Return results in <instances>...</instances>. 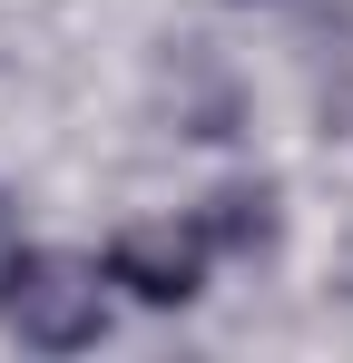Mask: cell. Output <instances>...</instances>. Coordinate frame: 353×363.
I'll list each match as a JSON object with an SVG mask.
<instances>
[{"label": "cell", "mask_w": 353, "mask_h": 363, "mask_svg": "<svg viewBox=\"0 0 353 363\" xmlns=\"http://www.w3.org/2000/svg\"><path fill=\"white\" fill-rule=\"evenodd\" d=\"M0 334L30 354H79L108 334V265L59 255V245H10L0 255Z\"/></svg>", "instance_id": "1"}, {"label": "cell", "mask_w": 353, "mask_h": 363, "mask_svg": "<svg viewBox=\"0 0 353 363\" xmlns=\"http://www.w3.org/2000/svg\"><path fill=\"white\" fill-rule=\"evenodd\" d=\"M206 226L186 216V226H128L108 245V285H128L138 304H196L206 295Z\"/></svg>", "instance_id": "2"}, {"label": "cell", "mask_w": 353, "mask_h": 363, "mask_svg": "<svg viewBox=\"0 0 353 363\" xmlns=\"http://www.w3.org/2000/svg\"><path fill=\"white\" fill-rule=\"evenodd\" d=\"M206 245L216 255H255V245H275V186H226V196H206Z\"/></svg>", "instance_id": "3"}, {"label": "cell", "mask_w": 353, "mask_h": 363, "mask_svg": "<svg viewBox=\"0 0 353 363\" xmlns=\"http://www.w3.org/2000/svg\"><path fill=\"white\" fill-rule=\"evenodd\" d=\"M10 245H20V206L0 196V255H10Z\"/></svg>", "instance_id": "4"}, {"label": "cell", "mask_w": 353, "mask_h": 363, "mask_svg": "<svg viewBox=\"0 0 353 363\" xmlns=\"http://www.w3.org/2000/svg\"><path fill=\"white\" fill-rule=\"evenodd\" d=\"M255 10H265V0H255Z\"/></svg>", "instance_id": "5"}]
</instances>
